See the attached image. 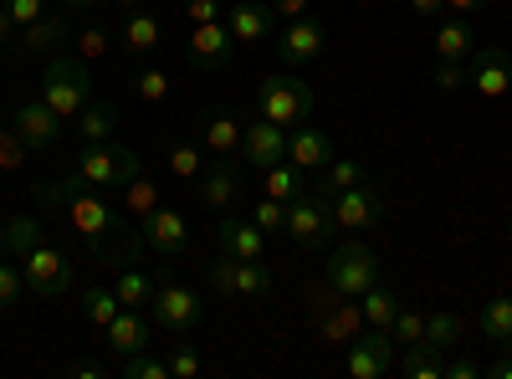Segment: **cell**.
Segmentation results:
<instances>
[{"label": "cell", "instance_id": "1", "mask_svg": "<svg viewBox=\"0 0 512 379\" xmlns=\"http://www.w3.org/2000/svg\"><path fill=\"white\" fill-rule=\"evenodd\" d=\"M41 98H47V108L62 123H72L82 108L93 103V72H88V62H82V57H52L47 72H41Z\"/></svg>", "mask_w": 512, "mask_h": 379}, {"label": "cell", "instance_id": "2", "mask_svg": "<svg viewBox=\"0 0 512 379\" xmlns=\"http://www.w3.org/2000/svg\"><path fill=\"white\" fill-rule=\"evenodd\" d=\"M72 170L82 175V185H93V190H118V185H128V180L144 175V159L128 149V144L103 139V144H82Z\"/></svg>", "mask_w": 512, "mask_h": 379}, {"label": "cell", "instance_id": "3", "mask_svg": "<svg viewBox=\"0 0 512 379\" xmlns=\"http://www.w3.org/2000/svg\"><path fill=\"white\" fill-rule=\"evenodd\" d=\"M287 236L292 246H303V251H328L333 236H338V216H333V205L323 190H303L297 200H287Z\"/></svg>", "mask_w": 512, "mask_h": 379}, {"label": "cell", "instance_id": "4", "mask_svg": "<svg viewBox=\"0 0 512 379\" xmlns=\"http://www.w3.org/2000/svg\"><path fill=\"white\" fill-rule=\"evenodd\" d=\"M313 103L318 98H313L308 82H297L287 72H272V77L256 82V118H272L282 129H297V123L313 113Z\"/></svg>", "mask_w": 512, "mask_h": 379}, {"label": "cell", "instance_id": "5", "mask_svg": "<svg viewBox=\"0 0 512 379\" xmlns=\"http://www.w3.org/2000/svg\"><path fill=\"white\" fill-rule=\"evenodd\" d=\"M328 287L338 292V298H359V292H369L379 282V251L364 246V241H344V246H328V267H323Z\"/></svg>", "mask_w": 512, "mask_h": 379}, {"label": "cell", "instance_id": "6", "mask_svg": "<svg viewBox=\"0 0 512 379\" xmlns=\"http://www.w3.org/2000/svg\"><path fill=\"white\" fill-rule=\"evenodd\" d=\"M21 277H26V287L36 292V298L52 303V298H62V292H72V257L52 241H36L21 257Z\"/></svg>", "mask_w": 512, "mask_h": 379}, {"label": "cell", "instance_id": "7", "mask_svg": "<svg viewBox=\"0 0 512 379\" xmlns=\"http://www.w3.org/2000/svg\"><path fill=\"white\" fill-rule=\"evenodd\" d=\"M149 318H154L164 333H195L200 318H205V303H200L195 287L159 282V287H154V303H149Z\"/></svg>", "mask_w": 512, "mask_h": 379}, {"label": "cell", "instance_id": "8", "mask_svg": "<svg viewBox=\"0 0 512 379\" xmlns=\"http://www.w3.org/2000/svg\"><path fill=\"white\" fill-rule=\"evenodd\" d=\"M11 134L31 149V154H47L62 139V118L47 108V98H16L11 103Z\"/></svg>", "mask_w": 512, "mask_h": 379}, {"label": "cell", "instance_id": "9", "mask_svg": "<svg viewBox=\"0 0 512 379\" xmlns=\"http://www.w3.org/2000/svg\"><path fill=\"white\" fill-rule=\"evenodd\" d=\"M395 369V339L390 328H369L359 339H349V354H344V374L349 379H384Z\"/></svg>", "mask_w": 512, "mask_h": 379}, {"label": "cell", "instance_id": "10", "mask_svg": "<svg viewBox=\"0 0 512 379\" xmlns=\"http://www.w3.org/2000/svg\"><path fill=\"white\" fill-rule=\"evenodd\" d=\"M139 241H144V246H154L159 257L180 262L185 251H190V221L180 216L175 205H154L149 216L139 221Z\"/></svg>", "mask_w": 512, "mask_h": 379}, {"label": "cell", "instance_id": "11", "mask_svg": "<svg viewBox=\"0 0 512 379\" xmlns=\"http://www.w3.org/2000/svg\"><path fill=\"white\" fill-rule=\"evenodd\" d=\"M328 205H333L338 226H349V231H369V226H379V216H384V190L364 175L359 185L328 195Z\"/></svg>", "mask_w": 512, "mask_h": 379}, {"label": "cell", "instance_id": "12", "mask_svg": "<svg viewBox=\"0 0 512 379\" xmlns=\"http://www.w3.org/2000/svg\"><path fill=\"white\" fill-rule=\"evenodd\" d=\"M185 52H190V67L195 72H221V67L236 62V41H231L226 21H205V26H190Z\"/></svg>", "mask_w": 512, "mask_h": 379}, {"label": "cell", "instance_id": "13", "mask_svg": "<svg viewBox=\"0 0 512 379\" xmlns=\"http://www.w3.org/2000/svg\"><path fill=\"white\" fill-rule=\"evenodd\" d=\"M323 47H328V31H323V21H313V16L287 21L282 36H277V57H282V67H308V62L323 57Z\"/></svg>", "mask_w": 512, "mask_h": 379}, {"label": "cell", "instance_id": "14", "mask_svg": "<svg viewBox=\"0 0 512 379\" xmlns=\"http://www.w3.org/2000/svg\"><path fill=\"white\" fill-rule=\"evenodd\" d=\"M67 216H72L77 236L88 241V246H103V241L118 231V221H113V205H108L103 195H93V185H82V190L67 200Z\"/></svg>", "mask_w": 512, "mask_h": 379}, {"label": "cell", "instance_id": "15", "mask_svg": "<svg viewBox=\"0 0 512 379\" xmlns=\"http://www.w3.org/2000/svg\"><path fill=\"white\" fill-rule=\"evenodd\" d=\"M277 159H287V129L272 118H251L241 129V164L246 170H267Z\"/></svg>", "mask_w": 512, "mask_h": 379}, {"label": "cell", "instance_id": "16", "mask_svg": "<svg viewBox=\"0 0 512 379\" xmlns=\"http://www.w3.org/2000/svg\"><path fill=\"white\" fill-rule=\"evenodd\" d=\"M466 88H477L482 98H507L512 88V52L507 47H487L466 57Z\"/></svg>", "mask_w": 512, "mask_h": 379}, {"label": "cell", "instance_id": "17", "mask_svg": "<svg viewBox=\"0 0 512 379\" xmlns=\"http://www.w3.org/2000/svg\"><path fill=\"white\" fill-rule=\"evenodd\" d=\"M241 170L246 164L241 159H216V164H205V175L195 180V190H200V205H210V210H231L236 205V195L246 190V180H241Z\"/></svg>", "mask_w": 512, "mask_h": 379}, {"label": "cell", "instance_id": "18", "mask_svg": "<svg viewBox=\"0 0 512 379\" xmlns=\"http://www.w3.org/2000/svg\"><path fill=\"white\" fill-rule=\"evenodd\" d=\"M221 21H226V31H231V41H236V47H256L262 36H272V26H277V11L267 6V0H236V6H231Z\"/></svg>", "mask_w": 512, "mask_h": 379}, {"label": "cell", "instance_id": "19", "mask_svg": "<svg viewBox=\"0 0 512 379\" xmlns=\"http://www.w3.org/2000/svg\"><path fill=\"white\" fill-rule=\"evenodd\" d=\"M216 246L231 251V257H241V262H262L267 231L256 226V221H241V216H231V210H221V221H216Z\"/></svg>", "mask_w": 512, "mask_h": 379}, {"label": "cell", "instance_id": "20", "mask_svg": "<svg viewBox=\"0 0 512 379\" xmlns=\"http://www.w3.org/2000/svg\"><path fill=\"white\" fill-rule=\"evenodd\" d=\"M287 159H292L303 175H318L323 164L333 159V139H328L323 129H308V123H297V129H287Z\"/></svg>", "mask_w": 512, "mask_h": 379}, {"label": "cell", "instance_id": "21", "mask_svg": "<svg viewBox=\"0 0 512 379\" xmlns=\"http://www.w3.org/2000/svg\"><path fill=\"white\" fill-rule=\"evenodd\" d=\"M103 333H108V349H113L118 359L144 354V349H149V318H144V308H123Z\"/></svg>", "mask_w": 512, "mask_h": 379}, {"label": "cell", "instance_id": "22", "mask_svg": "<svg viewBox=\"0 0 512 379\" xmlns=\"http://www.w3.org/2000/svg\"><path fill=\"white\" fill-rule=\"evenodd\" d=\"M472 52H477L472 21H466V16H446L441 31H436V62H466Z\"/></svg>", "mask_w": 512, "mask_h": 379}, {"label": "cell", "instance_id": "23", "mask_svg": "<svg viewBox=\"0 0 512 379\" xmlns=\"http://www.w3.org/2000/svg\"><path fill=\"white\" fill-rule=\"evenodd\" d=\"M241 129L246 123H236L231 113H210L205 123H200V144L216 154V159H226V154H241Z\"/></svg>", "mask_w": 512, "mask_h": 379}, {"label": "cell", "instance_id": "24", "mask_svg": "<svg viewBox=\"0 0 512 379\" xmlns=\"http://www.w3.org/2000/svg\"><path fill=\"white\" fill-rule=\"evenodd\" d=\"M159 41H164V31H159V21H154V11H128V21H123V47L134 52V57H154L159 52Z\"/></svg>", "mask_w": 512, "mask_h": 379}, {"label": "cell", "instance_id": "25", "mask_svg": "<svg viewBox=\"0 0 512 379\" xmlns=\"http://www.w3.org/2000/svg\"><path fill=\"white\" fill-rule=\"evenodd\" d=\"M67 36H72V21L67 16H41V21L21 26V47L26 52H57Z\"/></svg>", "mask_w": 512, "mask_h": 379}, {"label": "cell", "instance_id": "26", "mask_svg": "<svg viewBox=\"0 0 512 379\" xmlns=\"http://www.w3.org/2000/svg\"><path fill=\"white\" fill-rule=\"evenodd\" d=\"M482 333H487V344L497 349H512V292H497L492 303H482Z\"/></svg>", "mask_w": 512, "mask_h": 379}, {"label": "cell", "instance_id": "27", "mask_svg": "<svg viewBox=\"0 0 512 379\" xmlns=\"http://www.w3.org/2000/svg\"><path fill=\"white\" fill-rule=\"evenodd\" d=\"M72 129H77V139L82 144H103V139H113V129H118V113L108 108V103H88L77 118H72Z\"/></svg>", "mask_w": 512, "mask_h": 379}, {"label": "cell", "instance_id": "28", "mask_svg": "<svg viewBox=\"0 0 512 379\" xmlns=\"http://www.w3.org/2000/svg\"><path fill=\"white\" fill-rule=\"evenodd\" d=\"M308 185H303V170H297V164L292 159H277V164H267V170H262V195H272V200H297V195H303Z\"/></svg>", "mask_w": 512, "mask_h": 379}, {"label": "cell", "instance_id": "29", "mask_svg": "<svg viewBox=\"0 0 512 379\" xmlns=\"http://www.w3.org/2000/svg\"><path fill=\"white\" fill-rule=\"evenodd\" d=\"M395 369L405 379H446V354L431 349V344H410L405 359H395Z\"/></svg>", "mask_w": 512, "mask_h": 379}, {"label": "cell", "instance_id": "30", "mask_svg": "<svg viewBox=\"0 0 512 379\" xmlns=\"http://www.w3.org/2000/svg\"><path fill=\"white\" fill-rule=\"evenodd\" d=\"M359 308H364V323H369V328H390L395 313H400V298H395L384 282H374L369 292H359Z\"/></svg>", "mask_w": 512, "mask_h": 379}, {"label": "cell", "instance_id": "31", "mask_svg": "<svg viewBox=\"0 0 512 379\" xmlns=\"http://www.w3.org/2000/svg\"><path fill=\"white\" fill-rule=\"evenodd\" d=\"M113 292H118V303H123V308H149V303H154V282H149L139 267H118Z\"/></svg>", "mask_w": 512, "mask_h": 379}, {"label": "cell", "instance_id": "32", "mask_svg": "<svg viewBox=\"0 0 512 379\" xmlns=\"http://www.w3.org/2000/svg\"><path fill=\"white\" fill-rule=\"evenodd\" d=\"M118 313H123V303H118L113 287H88V292H82V318H88L93 328H108Z\"/></svg>", "mask_w": 512, "mask_h": 379}, {"label": "cell", "instance_id": "33", "mask_svg": "<svg viewBox=\"0 0 512 379\" xmlns=\"http://www.w3.org/2000/svg\"><path fill=\"white\" fill-rule=\"evenodd\" d=\"M318 175H323L318 190H323V195H338V190H349V185L364 180V164H359V159H328Z\"/></svg>", "mask_w": 512, "mask_h": 379}, {"label": "cell", "instance_id": "34", "mask_svg": "<svg viewBox=\"0 0 512 379\" xmlns=\"http://www.w3.org/2000/svg\"><path fill=\"white\" fill-rule=\"evenodd\" d=\"M359 323H364V308L359 303H338L323 318V333H328V339H338V344H349V339H359Z\"/></svg>", "mask_w": 512, "mask_h": 379}, {"label": "cell", "instance_id": "35", "mask_svg": "<svg viewBox=\"0 0 512 379\" xmlns=\"http://www.w3.org/2000/svg\"><path fill=\"white\" fill-rule=\"evenodd\" d=\"M169 88H175V82H169V72L154 67V62H144V67L134 72V98H139V103H164Z\"/></svg>", "mask_w": 512, "mask_h": 379}, {"label": "cell", "instance_id": "36", "mask_svg": "<svg viewBox=\"0 0 512 379\" xmlns=\"http://www.w3.org/2000/svg\"><path fill=\"white\" fill-rule=\"evenodd\" d=\"M267 292H272V272H267V262H241V267H236V298H241V303L267 298Z\"/></svg>", "mask_w": 512, "mask_h": 379}, {"label": "cell", "instance_id": "37", "mask_svg": "<svg viewBox=\"0 0 512 379\" xmlns=\"http://www.w3.org/2000/svg\"><path fill=\"white\" fill-rule=\"evenodd\" d=\"M425 344L441 349V354H451V349L461 344V323H456V313H425Z\"/></svg>", "mask_w": 512, "mask_h": 379}, {"label": "cell", "instance_id": "38", "mask_svg": "<svg viewBox=\"0 0 512 379\" xmlns=\"http://www.w3.org/2000/svg\"><path fill=\"white\" fill-rule=\"evenodd\" d=\"M236 267H241V257H231V251H216V262L205 267V287L216 292V298H236Z\"/></svg>", "mask_w": 512, "mask_h": 379}, {"label": "cell", "instance_id": "39", "mask_svg": "<svg viewBox=\"0 0 512 379\" xmlns=\"http://www.w3.org/2000/svg\"><path fill=\"white\" fill-rule=\"evenodd\" d=\"M169 170H175V180H200L205 175V149L180 139L175 149H169Z\"/></svg>", "mask_w": 512, "mask_h": 379}, {"label": "cell", "instance_id": "40", "mask_svg": "<svg viewBox=\"0 0 512 379\" xmlns=\"http://www.w3.org/2000/svg\"><path fill=\"white\" fill-rule=\"evenodd\" d=\"M390 339H395V349L425 344V313H415V308L400 303V313H395V323H390Z\"/></svg>", "mask_w": 512, "mask_h": 379}, {"label": "cell", "instance_id": "41", "mask_svg": "<svg viewBox=\"0 0 512 379\" xmlns=\"http://www.w3.org/2000/svg\"><path fill=\"white\" fill-rule=\"evenodd\" d=\"M6 241H11V257L21 262L26 251L41 241V221H36V216H11V221H6Z\"/></svg>", "mask_w": 512, "mask_h": 379}, {"label": "cell", "instance_id": "42", "mask_svg": "<svg viewBox=\"0 0 512 379\" xmlns=\"http://www.w3.org/2000/svg\"><path fill=\"white\" fill-rule=\"evenodd\" d=\"M123 190H128V216H134V221H144L149 210L159 205V180H144L139 175V180H128Z\"/></svg>", "mask_w": 512, "mask_h": 379}, {"label": "cell", "instance_id": "43", "mask_svg": "<svg viewBox=\"0 0 512 379\" xmlns=\"http://www.w3.org/2000/svg\"><path fill=\"white\" fill-rule=\"evenodd\" d=\"M164 359H169V379H195V374L205 369V359H200V349H195V344H175Z\"/></svg>", "mask_w": 512, "mask_h": 379}, {"label": "cell", "instance_id": "44", "mask_svg": "<svg viewBox=\"0 0 512 379\" xmlns=\"http://www.w3.org/2000/svg\"><path fill=\"white\" fill-rule=\"evenodd\" d=\"M123 379H169V359H154L149 349L144 354H128L123 359Z\"/></svg>", "mask_w": 512, "mask_h": 379}, {"label": "cell", "instance_id": "45", "mask_svg": "<svg viewBox=\"0 0 512 379\" xmlns=\"http://www.w3.org/2000/svg\"><path fill=\"white\" fill-rule=\"evenodd\" d=\"M251 221L262 226L267 236H277V231H287V205L272 200V195H262V200H256V210H251Z\"/></svg>", "mask_w": 512, "mask_h": 379}, {"label": "cell", "instance_id": "46", "mask_svg": "<svg viewBox=\"0 0 512 379\" xmlns=\"http://www.w3.org/2000/svg\"><path fill=\"white\" fill-rule=\"evenodd\" d=\"M21 287H26L21 267H11V257H0V313L21 303Z\"/></svg>", "mask_w": 512, "mask_h": 379}, {"label": "cell", "instance_id": "47", "mask_svg": "<svg viewBox=\"0 0 512 379\" xmlns=\"http://www.w3.org/2000/svg\"><path fill=\"white\" fill-rule=\"evenodd\" d=\"M6 16H11L16 26H31V21L47 16V0H6Z\"/></svg>", "mask_w": 512, "mask_h": 379}, {"label": "cell", "instance_id": "48", "mask_svg": "<svg viewBox=\"0 0 512 379\" xmlns=\"http://www.w3.org/2000/svg\"><path fill=\"white\" fill-rule=\"evenodd\" d=\"M436 88L441 93H461L466 88V62H436Z\"/></svg>", "mask_w": 512, "mask_h": 379}, {"label": "cell", "instance_id": "49", "mask_svg": "<svg viewBox=\"0 0 512 379\" xmlns=\"http://www.w3.org/2000/svg\"><path fill=\"white\" fill-rule=\"evenodd\" d=\"M185 16L190 26H205V21H221L226 11H221V0H185Z\"/></svg>", "mask_w": 512, "mask_h": 379}, {"label": "cell", "instance_id": "50", "mask_svg": "<svg viewBox=\"0 0 512 379\" xmlns=\"http://www.w3.org/2000/svg\"><path fill=\"white\" fill-rule=\"evenodd\" d=\"M77 52H82V57H103V52H108V31H103V26H88V31L77 36Z\"/></svg>", "mask_w": 512, "mask_h": 379}, {"label": "cell", "instance_id": "51", "mask_svg": "<svg viewBox=\"0 0 512 379\" xmlns=\"http://www.w3.org/2000/svg\"><path fill=\"white\" fill-rule=\"evenodd\" d=\"M21 154H31L16 134H0V164H21Z\"/></svg>", "mask_w": 512, "mask_h": 379}, {"label": "cell", "instance_id": "52", "mask_svg": "<svg viewBox=\"0 0 512 379\" xmlns=\"http://www.w3.org/2000/svg\"><path fill=\"white\" fill-rule=\"evenodd\" d=\"M267 6L282 16V21H297V16H308V0H267Z\"/></svg>", "mask_w": 512, "mask_h": 379}, {"label": "cell", "instance_id": "53", "mask_svg": "<svg viewBox=\"0 0 512 379\" xmlns=\"http://www.w3.org/2000/svg\"><path fill=\"white\" fill-rule=\"evenodd\" d=\"M482 374H487V379H512V349H502L492 364H482Z\"/></svg>", "mask_w": 512, "mask_h": 379}, {"label": "cell", "instance_id": "54", "mask_svg": "<svg viewBox=\"0 0 512 379\" xmlns=\"http://www.w3.org/2000/svg\"><path fill=\"white\" fill-rule=\"evenodd\" d=\"M482 374V364H472V359H446V379H477Z\"/></svg>", "mask_w": 512, "mask_h": 379}, {"label": "cell", "instance_id": "55", "mask_svg": "<svg viewBox=\"0 0 512 379\" xmlns=\"http://www.w3.org/2000/svg\"><path fill=\"white\" fill-rule=\"evenodd\" d=\"M67 374H77V379H103V374H108V369H103V364H98V359H77V364H72V369H67Z\"/></svg>", "mask_w": 512, "mask_h": 379}, {"label": "cell", "instance_id": "56", "mask_svg": "<svg viewBox=\"0 0 512 379\" xmlns=\"http://www.w3.org/2000/svg\"><path fill=\"white\" fill-rule=\"evenodd\" d=\"M410 6H415V16H441L446 0H410Z\"/></svg>", "mask_w": 512, "mask_h": 379}, {"label": "cell", "instance_id": "57", "mask_svg": "<svg viewBox=\"0 0 512 379\" xmlns=\"http://www.w3.org/2000/svg\"><path fill=\"white\" fill-rule=\"evenodd\" d=\"M446 6H451L456 16H472V11H482V6H487V0H446Z\"/></svg>", "mask_w": 512, "mask_h": 379}, {"label": "cell", "instance_id": "58", "mask_svg": "<svg viewBox=\"0 0 512 379\" xmlns=\"http://www.w3.org/2000/svg\"><path fill=\"white\" fill-rule=\"evenodd\" d=\"M11 31H16V21L6 16V6H0V41H11Z\"/></svg>", "mask_w": 512, "mask_h": 379}, {"label": "cell", "instance_id": "59", "mask_svg": "<svg viewBox=\"0 0 512 379\" xmlns=\"http://www.w3.org/2000/svg\"><path fill=\"white\" fill-rule=\"evenodd\" d=\"M67 6L77 11V6H113V0H67Z\"/></svg>", "mask_w": 512, "mask_h": 379}, {"label": "cell", "instance_id": "60", "mask_svg": "<svg viewBox=\"0 0 512 379\" xmlns=\"http://www.w3.org/2000/svg\"><path fill=\"white\" fill-rule=\"evenodd\" d=\"M0 257H11V241H6V221H0Z\"/></svg>", "mask_w": 512, "mask_h": 379}, {"label": "cell", "instance_id": "61", "mask_svg": "<svg viewBox=\"0 0 512 379\" xmlns=\"http://www.w3.org/2000/svg\"><path fill=\"white\" fill-rule=\"evenodd\" d=\"M118 6H123V11H139V6H144V0H118Z\"/></svg>", "mask_w": 512, "mask_h": 379}, {"label": "cell", "instance_id": "62", "mask_svg": "<svg viewBox=\"0 0 512 379\" xmlns=\"http://www.w3.org/2000/svg\"><path fill=\"white\" fill-rule=\"evenodd\" d=\"M507 241H512V221H507Z\"/></svg>", "mask_w": 512, "mask_h": 379}]
</instances>
